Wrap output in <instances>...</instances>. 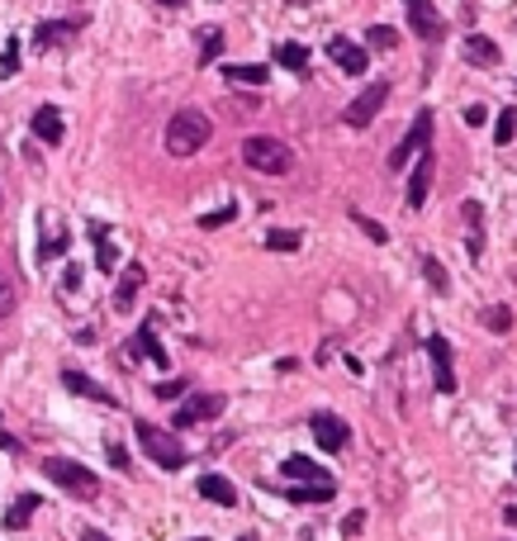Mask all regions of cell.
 Returning <instances> with one entry per match:
<instances>
[{
    "instance_id": "1",
    "label": "cell",
    "mask_w": 517,
    "mask_h": 541,
    "mask_svg": "<svg viewBox=\"0 0 517 541\" xmlns=\"http://www.w3.org/2000/svg\"><path fill=\"white\" fill-rule=\"evenodd\" d=\"M210 114L204 110H180V114H171V123H167V152L171 157H195L204 143H210Z\"/></svg>"
},
{
    "instance_id": "2",
    "label": "cell",
    "mask_w": 517,
    "mask_h": 541,
    "mask_svg": "<svg viewBox=\"0 0 517 541\" xmlns=\"http://www.w3.org/2000/svg\"><path fill=\"white\" fill-rule=\"evenodd\" d=\"M242 162L252 166V172H261V176H289L295 172V152L285 148L280 138H271V133H252L242 143Z\"/></svg>"
},
{
    "instance_id": "3",
    "label": "cell",
    "mask_w": 517,
    "mask_h": 541,
    "mask_svg": "<svg viewBox=\"0 0 517 541\" xmlns=\"http://www.w3.org/2000/svg\"><path fill=\"white\" fill-rule=\"evenodd\" d=\"M44 475L53 485H62L72 498H95L100 494V480H95V470H86L81 461H67V456H48L44 461Z\"/></svg>"
},
{
    "instance_id": "4",
    "label": "cell",
    "mask_w": 517,
    "mask_h": 541,
    "mask_svg": "<svg viewBox=\"0 0 517 541\" xmlns=\"http://www.w3.org/2000/svg\"><path fill=\"white\" fill-rule=\"evenodd\" d=\"M133 432H138V442H142V451H148V461H157L161 470H180L190 456H185V447L176 442L171 432H161V428H152V423H133Z\"/></svg>"
},
{
    "instance_id": "5",
    "label": "cell",
    "mask_w": 517,
    "mask_h": 541,
    "mask_svg": "<svg viewBox=\"0 0 517 541\" xmlns=\"http://www.w3.org/2000/svg\"><path fill=\"white\" fill-rule=\"evenodd\" d=\"M423 148H432V114L423 110L418 119H413V129L395 143V152H389V166H395V172H404V166L413 162V157H418Z\"/></svg>"
},
{
    "instance_id": "6",
    "label": "cell",
    "mask_w": 517,
    "mask_h": 541,
    "mask_svg": "<svg viewBox=\"0 0 517 541\" xmlns=\"http://www.w3.org/2000/svg\"><path fill=\"white\" fill-rule=\"evenodd\" d=\"M385 100H389V81H370V86L356 95V100H351V105H346V123H351V129H366V123H376V114L385 110Z\"/></svg>"
},
{
    "instance_id": "7",
    "label": "cell",
    "mask_w": 517,
    "mask_h": 541,
    "mask_svg": "<svg viewBox=\"0 0 517 541\" xmlns=\"http://www.w3.org/2000/svg\"><path fill=\"white\" fill-rule=\"evenodd\" d=\"M229 408V399L223 394H190L180 408H176V428H195V423H210V418H219V413Z\"/></svg>"
},
{
    "instance_id": "8",
    "label": "cell",
    "mask_w": 517,
    "mask_h": 541,
    "mask_svg": "<svg viewBox=\"0 0 517 541\" xmlns=\"http://www.w3.org/2000/svg\"><path fill=\"white\" fill-rule=\"evenodd\" d=\"M404 15H408V29L418 38H427V44H437V38L446 34V25H442V15H437L432 0H404Z\"/></svg>"
},
{
    "instance_id": "9",
    "label": "cell",
    "mask_w": 517,
    "mask_h": 541,
    "mask_svg": "<svg viewBox=\"0 0 517 541\" xmlns=\"http://www.w3.org/2000/svg\"><path fill=\"white\" fill-rule=\"evenodd\" d=\"M432 176H437V152L423 148L418 152V166H413V176H408V210H423V204H427Z\"/></svg>"
},
{
    "instance_id": "10",
    "label": "cell",
    "mask_w": 517,
    "mask_h": 541,
    "mask_svg": "<svg viewBox=\"0 0 517 541\" xmlns=\"http://www.w3.org/2000/svg\"><path fill=\"white\" fill-rule=\"evenodd\" d=\"M427 357H432V376H437V394H456V361H451V342L446 338H427Z\"/></svg>"
},
{
    "instance_id": "11",
    "label": "cell",
    "mask_w": 517,
    "mask_h": 541,
    "mask_svg": "<svg viewBox=\"0 0 517 541\" xmlns=\"http://www.w3.org/2000/svg\"><path fill=\"white\" fill-rule=\"evenodd\" d=\"M280 470H285V480H295V485H333V475L318 461H308V456H285Z\"/></svg>"
},
{
    "instance_id": "12",
    "label": "cell",
    "mask_w": 517,
    "mask_h": 541,
    "mask_svg": "<svg viewBox=\"0 0 517 541\" xmlns=\"http://www.w3.org/2000/svg\"><path fill=\"white\" fill-rule=\"evenodd\" d=\"M327 57H333L346 76H366V48L351 44V38H333V44H327Z\"/></svg>"
},
{
    "instance_id": "13",
    "label": "cell",
    "mask_w": 517,
    "mask_h": 541,
    "mask_svg": "<svg viewBox=\"0 0 517 541\" xmlns=\"http://www.w3.org/2000/svg\"><path fill=\"white\" fill-rule=\"evenodd\" d=\"M129 357H148V361H152L157 370H167V366H171V357H167V351L157 347V328H152V319L142 323V328H138V338L129 342Z\"/></svg>"
},
{
    "instance_id": "14",
    "label": "cell",
    "mask_w": 517,
    "mask_h": 541,
    "mask_svg": "<svg viewBox=\"0 0 517 541\" xmlns=\"http://www.w3.org/2000/svg\"><path fill=\"white\" fill-rule=\"evenodd\" d=\"M346 423L342 418H333V413H318V418H314V442L323 447V451H342L346 447Z\"/></svg>"
},
{
    "instance_id": "15",
    "label": "cell",
    "mask_w": 517,
    "mask_h": 541,
    "mask_svg": "<svg viewBox=\"0 0 517 541\" xmlns=\"http://www.w3.org/2000/svg\"><path fill=\"white\" fill-rule=\"evenodd\" d=\"M142 280H148V270H142L138 261L123 266V280L114 285V309H119V314H129V309H133V295L142 290Z\"/></svg>"
},
{
    "instance_id": "16",
    "label": "cell",
    "mask_w": 517,
    "mask_h": 541,
    "mask_svg": "<svg viewBox=\"0 0 517 541\" xmlns=\"http://www.w3.org/2000/svg\"><path fill=\"white\" fill-rule=\"evenodd\" d=\"M34 138H38V143H48V148H57V143L67 138V129H62V114H57L53 105L34 110Z\"/></svg>"
},
{
    "instance_id": "17",
    "label": "cell",
    "mask_w": 517,
    "mask_h": 541,
    "mask_svg": "<svg viewBox=\"0 0 517 541\" xmlns=\"http://www.w3.org/2000/svg\"><path fill=\"white\" fill-rule=\"evenodd\" d=\"M200 494L210 498V504H219V508H233L238 504V489H233V480H223V475H204Z\"/></svg>"
},
{
    "instance_id": "18",
    "label": "cell",
    "mask_w": 517,
    "mask_h": 541,
    "mask_svg": "<svg viewBox=\"0 0 517 541\" xmlns=\"http://www.w3.org/2000/svg\"><path fill=\"white\" fill-rule=\"evenodd\" d=\"M465 62H474V67H499V48H493V38L470 34L465 38Z\"/></svg>"
},
{
    "instance_id": "19",
    "label": "cell",
    "mask_w": 517,
    "mask_h": 541,
    "mask_svg": "<svg viewBox=\"0 0 517 541\" xmlns=\"http://www.w3.org/2000/svg\"><path fill=\"white\" fill-rule=\"evenodd\" d=\"M62 385H67L72 394H86V399H100V404H114L110 389H100L91 376H81V370H62Z\"/></svg>"
},
{
    "instance_id": "20",
    "label": "cell",
    "mask_w": 517,
    "mask_h": 541,
    "mask_svg": "<svg viewBox=\"0 0 517 541\" xmlns=\"http://www.w3.org/2000/svg\"><path fill=\"white\" fill-rule=\"evenodd\" d=\"M76 29H81L76 19H57V25H38L34 44H38V48H57V44H67V38H72Z\"/></svg>"
},
{
    "instance_id": "21",
    "label": "cell",
    "mask_w": 517,
    "mask_h": 541,
    "mask_svg": "<svg viewBox=\"0 0 517 541\" xmlns=\"http://www.w3.org/2000/svg\"><path fill=\"white\" fill-rule=\"evenodd\" d=\"M223 76H229L233 86H261L271 72H266L261 62H229V67H223Z\"/></svg>"
},
{
    "instance_id": "22",
    "label": "cell",
    "mask_w": 517,
    "mask_h": 541,
    "mask_svg": "<svg viewBox=\"0 0 517 541\" xmlns=\"http://www.w3.org/2000/svg\"><path fill=\"white\" fill-rule=\"evenodd\" d=\"M38 504H44V498H38V494H19V504L5 513V527L10 532H19V527H29V517L38 513Z\"/></svg>"
},
{
    "instance_id": "23",
    "label": "cell",
    "mask_w": 517,
    "mask_h": 541,
    "mask_svg": "<svg viewBox=\"0 0 517 541\" xmlns=\"http://www.w3.org/2000/svg\"><path fill=\"white\" fill-rule=\"evenodd\" d=\"M276 62H280V67L285 72H308V48L304 44H276Z\"/></svg>"
},
{
    "instance_id": "24",
    "label": "cell",
    "mask_w": 517,
    "mask_h": 541,
    "mask_svg": "<svg viewBox=\"0 0 517 541\" xmlns=\"http://www.w3.org/2000/svg\"><path fill=\"white\" fill-rule=\"evenodd\" d=\"M333 494H337V485H295L285 498L289 504H327Z\"/></svg>"
},
{
    "instance_id": "25",
    "label": "cell",
    "mask_w": 517,
    "mask_h": 541,
    "mask_svg": "<svg viewBox=\"0 0 517 541\" xmlns=\"http://www.w3.org/2000/svg\"><path fill=\"white\" fill-rule=\"evenodd\" d=\"M91 242H95V257H100V270L114 266V247H110V228L105 223H91Z\"/></svg>"
},
{
    "instance_id": "26",
    "label": "cell",
    "mask_w": 517,
    "mask_h": 541,
    "mask_svg": "<svg viewBox=\"0 0 517 541\" xmlns=\"http://www.w3.org/2000/svg\"><path fill=\"white\" fill-rule=\"evenodd\" d=\"M465 219H470V242H465V247H470V257H480V252H484V238H480V223H484V210H480V204H474V200H470V204H465Z\"/></svg>"
},
{
    "instance_id": "27",
    "label": "cell",
    "mask_w": 517,
    "mask_h": 541,
    "mask_svg": "<svg viewBox=\"0 0 517 541\" xmlns=\"http://www.w3.org/2000/svg\"><path fill=\"white\" fill-rule=\"evenodd\" d=\"M266 247H271V252H295L299 233H295V228H271V233H266Z\"/></svg>"
},
{
    "instance_id": "28",
    "label": "cell",
    "mask_w": 517,
    "mask_h": 541,
    "mask_svg": "<svg viewBox=\"0 0 517 541\" xmlns=\"http://www.w3.org/2000/svg\"><path fill=\"white\" fill-rule=\"evenodd\" d=\"M223 53V29H200V62H214Z\"/></svg>"
},
{
    "instance_id": "29",
    "label": "cell",
    "mask_w": 517,
    "mask_h": 541,
    "mask_svg": "<svg viewBox=\"0 0 517 541\" xmlns=\"http://www.w3.org/2000/svg\"><path fill=\"white\" fill-rule=\"evenodd\" d=\"M423 276H427V285L437 290V295H446V290H451V280H446V266H442L437 257H427V261H423Z\"/></svg>"
},
{
    "instance_id": "30",
    "label": "cell",
    "mask_w": 517,
    "mask_h": 541,
    "mask_svg": "<svg viewBox=\"0 0 517 541\" xmlns=\"http://www.w3.org/2000/svg\"><path fill=\"white\" fill-rule=\"evenodd\" d=\"M512 133H517V110H503L499 123H493V143H499V148H508Z\"/></svg>"
},
{
    "instance_id": "31",
    "label": "cell",
    "mask_w": 517,
    "mask_h": 541,
    "mask_svg": "<svg viewBox=\"0 0 517 541\" xmlns=\"http://www.w3.org/2000/svg\"><path fill=\"white\" fill-rule=\"evenodd\" d=\"M484 328L489 332H508L512 328V314H508L503 304H493V309H484Z\"/></svg>"
},
{
    "instance_id": "32",
    "label": "cell",
    "mask_w": 517,
    "mask_h": 541,
    "mask_svg": "<svg viewBox=\"0 0 517 541\" xmlns=\"http://www.w3.org/2000/svg\"><path fill=\"white\" fill-rule=\"evenodd\" d=\"M366 38H370V44H376L380 53H389V48H395V44H399V34H395V29H385V25H376V29H370Z\"/></svg>"
},
{
    "instance_id": "33",
    "label": "cell",
    "mask_w": 517,
    "mask_h": 541,
    "mask_svg": "<svg viewBox=\"0 0 517 541\" xmlns=\"http://www.w3.org/2000/svg\"><path fill=\"white\" fill-rule=\"evenodd\" d=\"M57 252H67V233H62V228H57V233H48V238H44V247H38V257H44V261H48V257H57Z\"/></svg>"
},
{
    "instance_id": "34",
    "label": "cell",
    "mask_w": 517,
    "mask_h": 541,
    "mask_svg": "<svg viewBox=\"0 0 517 541\" xmlns=\"http://www.w3.org/2000/svg\"><path fill=\"white\" fill-rule=\"evenodd\" d=\"M351 219H356V223H361V233H366L370 242H385V238H389V233H385V228H380L376 219H366L361 210H351Z\"/></svg>"
},
{
    "instance_id": "35",
    "label": "cell",
    "mask_w": 517,
    "mask_h": 541,
    "mask_svg": "<svg viewBox=\"0 0 517 541\" xmlns=\"http://www.w3.org/2000/svg\"><path fill=\"white\" fill-rule=\"evenodd\" d=\"M15 67H19V38H10L5 57H0V72H5V76H15Z\"/></svg>"
},
{
    "instance_id": "36",
    "label": "cell",
    "mask_w": 517,
    "mask_h": 541,
    "mask_svg": "<svg viewBox=\"0 0 517 541\" xmlns=\"http://www.w3.org/2000/svg\"><path fill=\"white\" fill-rule=\"evenodd\" d=\"M233 214H238V210L229 204V210H219V214H204V219H200V228H223V223H233Z\"/></svg>"
},
{
    "instance_id": "37",
    "label": "cell",
    "mask_w": 517,
    "mask_h": 541,
    "mask_svg": "<svg viewBox=\"0 0 517 541\" xmlns=\"http://www.w3.org/2000/svg\"><path fill=\"white\" fill-rule=\"evenodd\" d=\"M15 309V290H10V280H5V270H0V319H5Z\"/></svg>"
},
{
    "instance_id": "38",
    "label": "cell",
    "mask_w": 517,
    "mask_h": 541,
    "mask_svg": "<svg viewBox=\"0 0 517 541\" xmlns=\"http://www.w3.org/2000/svg\"><path fill=\"white\" fill-rule=\"evenodd\" d=\"M185 394V380H161L157 385V399H180Z\"/></svg>"
},
{
    "instance_id": "39",
    "label": "cell",
    "mask_w": 517,
    "mask_h": 541,
    "mask_svg": "<svg viewBox=\"0 0 517 541\" xmlns=\"http://www.w3.org/2000/svg\"><path fill=\"white\" fill-rule=\"evenodd\" d=\"M361 527H366V513H346V517H342V532H346V536H356Z\"/></svg>"
},
{
    "instance_id": "40",
    "label": "cell",
    "mask_w": 517,
    "mask_h": 541,
    "mask_svg": "<svg viewBox=\"0 0 517 541\" xmlns=\"http://www.w3.org/2000/svg\"><path fill=\"white\" fill-rule=\"evenodd\" d=\"M110 461H114L119 470H129V451H123L119 442H110Z\"/></svg>"
},
{
    "instance_id": "41",
    "label": "cell",
    "mask_w": 517,
    "mask_h": 541,
    "mask_svg": "<svg viewBox=\"0 0 517 541\" xmlns=\"http://www.w3.org/2000/svg\"><path fill=\"white\" fill-rule=\"evenodd\" d=\"M484 119H489V114H484V105H470V110H465V123H470V129H480Z\"/></svg>"
},
{
    "instance_id": "42",
    "label": "cell",
    "mask_w": 517,
    "mask_h": 541,
    "mask_svg": "<svg viewBox=\"0 0 517 541\" xmlns=\"http://www.w3.org/2000/svg\"><path fill=\"white\" fill-rule=\"evenodd\" d=\"M81 541H110V536L100 532V527H81Z\"/></svg>"
},
{
    "instance_id": "43",
    "label": "cell",
    "mask_w": 517,
    "mask_h": 541,
    "mask_svg": "<svg viewBox=\"0 0 517 541\" xmlns=\"http://www.w3.org/2000/svg\"><path fill=\"white\" fill-rule=\"evenodd\" d=\"M0 447H5V451H19V442H15V437H10L5 428H0Z\"/></svg>"
},
{
    "instance_id": "44",
    "label": "cell",
    "mask_w": 517,
    "mask_h": 541,
    "mask_svg": "<svg viewBox=\"0 0 517 541\" xmlns=\"http://www.w3.org/2000/svg\"><path fill=\"white\" fill-rule=\"evenodd\" d=\"M503 523H508V527H517V504H508V508H503Z\"/></svg>"
},
{
    "instance_id": "45",
    "label": "cell",
    "mask_w": 517,
    "mask_h": 541,
    "mask_svg": "<svg viewBox=\"0 0 517 541\" xmlns=\"http://www.w3.org/2000/svg\"><path fill=\"white\" fill-rule=\"evenodd\" d=\"M161 5H171V10H176V5H185V0H161Z\"/></svg>"
},
{
    "instance_id": "46",
    "label": "cell",
    "mask_w": 517,
    "mask_h": 541,
    "mask_svg": "<svg viewBox=\"0 0 517 541\" xmlns=\"http://www.w3.org/2000/svg\"><path fill=\"white\" fill-rule=\"evenodd\" d=\"M242 541H257V536H242Z\"/></svg>"
},
{
    "instance_id": "47",
    "label": "cell",
    "mask_w": 517,
    "mask_h": 541,
    "mask_svg": "<svg viewBox=\"0 0 517 541\" xmlns=\"http://www.w3.org/2000/svg\"><path fill=\"white\" fill-rule=\"evenodd\" d=\"M195 541H204V536H195Z\"/></svg>"
}]
</instances>
